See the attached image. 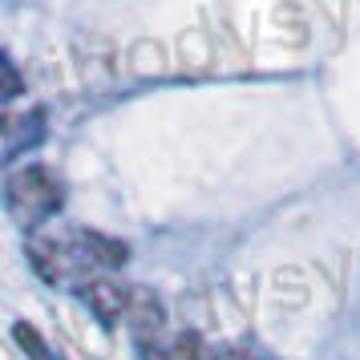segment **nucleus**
Returning <instances> with one entry per match:
<instances>
[{
    "label": "nucleus",
    "mask_w": 360,
    "mask_h": 360,
    "mask_svg": "<svg viewBox=\"0 0 360 360\" xmlns=\"http://www.w3.org/2000/svg\"><path fill=\"white\" fill-rule=\"evenodd\" d=\"M61 202H65V191L49 166H25L4 182V207L20 227H37V223L53 219L61 211Z\"/></svg>",
    "instance_id": "nucleus-1"
},
{
    "label": "nucleus",
    "mask_w": 360,
    "mask_h": 360,
    "mask_svg": "<svg viewBox=\"0 0 360 360\" xmlns=\"http://www.w3.org/2000/svg\"><path fill=\"white\" fill-rule=\"evenodd\" d=\"M82 300L101 324H117L130 311V288H122L114 279H89V283H82Z\"/></svg>",
    "instance_id": "nucleus-2"
},
{
    "label": "nucleus",
    "mask_w": 360,
    "mask_h": 360,
    "mask_svg": "<svg viewBox=\"0 0 360 360\" xmlns=\"http://www.w3.org/2000/svg\"><path fill=\"white\" fill-rule=\"evenodd\" d=\"M77 247H82L85 259L101 263V267H122L126 255H130L117 239H105V235H94V231H82V235H77Z\"/></svg>",
    "instance_id": "nucleus-3"
},
{
    "label": "nucleus",
    "mask_w": 360,
    "mask_h": 360,
    "mask_svg": "<svg viewBox=\"0 0 360 360\" xmlns=\"http://www.w3.org/2000/svg\"><path fill=\"white\" fill-rule=\"evenodd\" d=\"M13 336H17L25 348H29V356H33V360H49V348H45V340H41V336H37L29 324H17V328H13Z\"/></svg>",
    "instance_id": "nucleus-4"
},
{
    "label": "nucleus",
    "mask_w": 360,
    "mask_h": 360,
    "mask_svg": "<svg viewBox=\"0 0 360 360\" xmlns=\"http://www.w3.org/2000/svg\"><path fill=\"white\" fill-rule=\"evenodd\" d=\"M20 94V73L8 57H0V98H17Z\"/></svg>",
    "instance_id": "nucleus-5"
}]
</instances>
